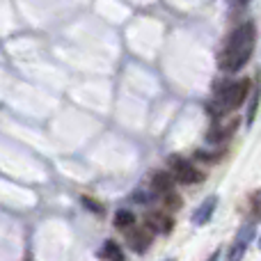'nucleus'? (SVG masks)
Segmentation results:
<instances>
[{
  "mask_svg": "<svg viewBox=\"0 0 261 261\" xmlns=\"http://www.w3.org/2000/svg\"><path fill=\"white\" fill-rule=\"evenodd\" d=\"M170 167H172V174H174V179L179 181V184L190 186V184L204 181L202 172H199L190 161H186V158H181V156H170Z\"/></svg>",
  "mask_w": 261,
  "mask_h": 261,
  "instance_id": "7ed1b4c3",
  "label": "nucleus"
},
{
  "mask_svg": "<svg viewBox=\"0 0 261 261\" xmlns=\"http://www.w3.org/2000/svg\"><path fill=\"white\" fill-rule=\"evenodd\" d=\"M133 199H135L138 204H147V202H151V199H153V195L144 193V190H138V193L133 195Z\"/></svg>",
  "mask_w": 261,
  "mask_h": 261,
  "instance_id": "dca6fc26",
  "label": "nucleus"
},
{
  "mask_svg": "<svg viewBox=\"0 0 261 261\" xmlns=\"http://www.w3.org/2000/svg\"><path fill=\"white\" fill-rule=\"evenodd\" d=\"M167 261H172V259H167Z\"/></svg>",
  "mask_w": 261,
  "mask_h": 261,
  "instance_id": "6ab92c4d",
  "label": "nucleus"
},
{
  "mask_svg": "<svg viewBox=\"0 0 261 261\" xmlns=\"http://www.w3.org/2000/svg\"><path fill=\"white\" fill-rule=\"evenodd\" d=\"M254 39H257V28L252 21L241 23L229 37H227L225 46H222L220 55H218V64L222 71H239L250 62L254 50Z\"/></svg>",
  "mask_w": 261,
  "mask_h": 261,
  "instance_id": "f257e3e1",
  "label": "nucleus"
},
{
  "mask_svg": "<svg viewBox=\"0 0 261 261\" xmlns=\"http://www.w3.org/2000/svg\"><path fill=\"white\" fill-rule=\"evenodd\" d=\"M174 174H167V172H156L153 174V179H151V186H153V190L156 193H170L172 188H174Z\"/></svg>",
  "mask_w": 261,
  "mask_h": 261,
  "instance_id": "6e6552de",
  "label": "nucleus"
},
{
  "mask_svg": "<svg viewBox=\"0 0 261 261\" xmlns=\"http://www.w3.org/2000/svg\"><path fill=\"white\" fill-rule=\"evenodd\" d=\"M259 101H261V78H257V83H254V94H252V99H250L248 115H245V124H248V126L254 124V117H257V110H259Z\"/></svg>",
  "mask_w": 261,
  "mask_h": 261,
  "instance_id": "1a4fd4ad",
  "label": "nucleus"
},
{
  "mask_svg": "<svg viewBox=\"0 0 261 261\" xmlns=\"http://www.w3.org/2000/svg\"><path fill=\"white\" fill-rule=\"evenodd\" d=\"M259 248H261V241H259Z\"/></svg>",
  "mask_w": 261,
  "mask_h": 261,
  "instance_id": "a211bd4d",
  "label": "nucleus"
},
{
  "mask_svg": "<svg viewBox=\"0 0 261 261\" xmlns=\"http://www.w3.org/2000/svg\"><path fill=\"white\" fill-rule=\"evenodd\" d=\"M250 78H241V81H229L220 83V87L216 90V101H213L211 110L216 115H225L229 110H236L239 106H243V101L250 94Z\"/></svg>",
  "mask_w": 261,
  "mask_h": 261,
  "instance_id": "f03ea898",
  "label": "nucleus"
},
{
  "mask_svg": "<svg viewBox=\"0 0 261 261\" xmlns=\"http://www.w3.org/2000/svg\"><path fill=\"white\" fill-rule=\"evenodd\" d=\"M252 239H254V225H243L241 231L236 234V241H241V243H245V245H250Z\"/></svg>",
  "mask_w": 261,
  "mask_h": 261,
  "instance_id": "4468645a",
  "label": "nucleus"
},
{
  "mask_svg": "<svg viewBox=\"0 0 261 261\" xmlns=\"http://www.w3.org/2000/svg\"><path fill=\"white\" fill-rule=\"evenodd\" d=\"M83 204H85V206H90L96 216H101V213H103V206H101V204H96L94 199H90V197H83Z\"/></svg>",
  "mask_w": 261,
  "mask_h": 261,
  "instance_id": "2eb2a0df",
  "label": "nucleus"
},
{
  "mask_svg": "<svg viewBox=\"0 0 261 261\" xmlns=\"http://www.w3.org/2000/svg\"><path fill=\"white\" fill-rule=\"evenodd\" d=\"M206 261H220V250H216V252L211 254V257H208Z\"/></svg>",
  "mask_w": 261,
  "mask_h": 261,
  "instance_id": "f3484780",
  "label": "nucleus"
},
{
  "mask_svg": "<svg viewBox=\"0 0 261 261\" xmlns=\"http://www.w3.org/2000/svg\"><path fill=\"white\" fill-rule=\"evenodd\" d=\"M236 128H239V119H229V122H218L216 126L208 130V142H225V140H229L231 135L236 133Z\"/></svg>",
  "mask_w": 261,
  "mask_h": 261,
  "instance_id": "39448f33",
  "label": "nucleus"
},
{
  "mask_svg": "<svg viewBox=\"0 0 261 261\" xmlns=\"http://www.w3.org/2000/svg\"><path fill=\"white\" fill-rule=\"evenodd\" d=\"M151 241H153V231L149 229V227H142V229H133V231L128 234V245H130V250H135L138 254L147 252L149 245H151Z\"/></svg>",
  "mask_w": 261,
  "mask_h": 261,
  "instance_id": "20e7f679",
  "label": "nucleus"
},
{
  "mask_svg": "<svg viewBox=\"0 0 261 261\" xmlns=\"http://www.w3.org/2000/svg\"><path fill=\"white\" fill-rule=\"evenodd\" d=\"M216 206H218V197H216V195L206 197L197 208H195V213H193V225H206V222L213 218V211H216Z\"/></svg>",
  "mask_w": 261,
  "mask_h": 261,
  "instance_id": "423d86ee",
  "label": "nucleus"
},
{
  "mask_svg": "<svg viewBox=\"0 0 261 261\" xmlns=\"http://www.w3.org/2000/svg\"><path fill=\"white\" fill-rule=\"evenodd\" d=\"M101 259H110V261H124V254H122V248H119L115 241H106L103 250L99 252Z\"/></svg>",
  "mask_w": 261,
  "mask_h": 261,
  "instance_id": "9d476101",
  "label": "nucleus"
},
{
  "mask_svg": "<svg viewBox=\"0 0 261 261\" xmlns=\"http://www.w3.org/2000/svg\"><path fill=\"white\" fill-rule=\"evenodd\" d=\"M163 199H165V206L170 208V211H176V208H181V204H184V202H181V197L174 193V190L165 193V195H163Z\"/></svg>",
  "mask_w": 261,
  "mask_h": 261,
  "instance_id": "ddd939ff",
  "label": "nucleus"
},
{
  "mask_svg": "<svg viewBox=\"0 0 261 261\" xmlns=\"http://www.w3.org/2000/svg\"><path fill=\"white\" fill-rule=\"evenodd\" d=\"M245 248H248L245 243H241V241H234L229 254H227V261H241V259L245 257Z\"/></svg>",
  "mask_w": 261,
  "mask_h": 261,
  "instance_id": "f8f14e48",
  "label": "nucleus"
},
{
  "mask_svg": "<svg viewBox=\"0 0 261 261\" xmlns=\"http://www.w3.org/2000/svg\"><path fill=\"white\" fill-rule=\"evenodd\" d=\"M147 227H149L151 231L170 234V229H172V218H167L165 213H149V216H147Z\"/></svg>",
  "mask_w": 261,
  "mask_h": 261,
  "instance_id": "0eeeda50",
  "label": "nucleus"
},
{
  "mask_svg": "<svg viewBox=\"0 0 261 261\" xmlns=\"http://www.w3.org/2000/svg\"><path fill=\"white\" fill-rule=\"evenodd\" d=\"M115 227L117 229H130V227L135 225V216L130 211H117L115 213Z\"/></svg>",
  "mask_w": 261,
  "mask_h": 261,
  "instance_id": "9b49d317",
  "label": "nucleus"
}]
</instances>
